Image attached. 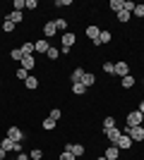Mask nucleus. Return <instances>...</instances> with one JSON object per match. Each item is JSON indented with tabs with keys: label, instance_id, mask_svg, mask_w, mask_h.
Wrapping results in <instances>:
<instances>
[{
	"label": "nucleus",
	"instance_id": "72a5a7b5",
	"mask_svg": "<svg viewBox=\"0 0 144 160\" xmlns=\"http://www.w3.org/2000/svg\"><path fill=\"white\" fill-rule=\"evenodd\" d=\"M55 29H58V31H65V29H67V19H55Z\"/></svg>",
	"mask_w": 144,
	"mask_h": 160
},
{
	"label": "nucleus",
	"instance_id": "39448f33",
	"mask_svg": "<svg viewBox=\"0 0 144 160\" xmlns=\"http://www.w3.org/2000/svg\"><path fill=\"white\" fill-rule=\"evenodd\" d=\"M139 124H142V112L139 110L127 112V127H139Z\"/></svg>",
	"mask_w": 144,
	"mask_h": 160
},
{
	"label": "nucleus",
	"instance_id": "b1692460",
	"mask_svg": "<svg viewBox=\"0 0 144 160\" xmlns=\"http://www.w3.org/2000/svg\"><path fill=\"white\" fill-rule=\"evenodd\" d=\"M10 58H12L14 62H22V58H24V53H22V48H12V50H10Z\"/></svg>",
	"mask_w": 144,
	"mask_h": 160
},
{
	"label": "nucleus",
	"instance_id": "473e14b6",
	"mask_svg": "<svg viewBox=\"0 0 144 160\" xmlns=\"http://www.w3.org/2000/svg\"><path fill=\"white\" fill-rule=\"evenodd\" d=\"M48 117H51V120H55V122H58V120H60V117H62V110H60V108H53V110H51V115H48Z\"/></svg>",
	"mask_w": 144,
	"mask_h": 160
},
{
	"label": "nucleus",
	"instance_id": "cd10ccee",
	"mask_svg": "<svg viewBox=\"0 0 144 160\" xmlns=\"http://www.w3.org/2000/svg\"><path fill=\"white\" fill-rule=\"evenodd\" d=\"M113 127H118V124H115V117L110 115V117H106V120H103V132H106V129H113Z\"/></svg>",
	"mask_w": 144,
	"mask_h": 160
},
{
	"label": "nucleus",
	"instance_id": "ea45409f",
	"mask_svg": "<svg viewBox=\"0 0 144 160\" xmlns=\"http://www.w3.org/2000/svg\"><path fill=\"white\" fill-rule=\"evenodd\" d=\"M36 7H39L36 0H27V10H36Z\"/></svg>",
	"mask_w": 144,
	"mask_h": 160
},
{
	"label": "nucleus",
	"instance_id": "ddd939ff",
	"mask_svg": "<svg viewBox=\"0 0 144 160\" xmlns=\"http://www.w3.org/2000/svg\"><path fill=\"white\" fill-rule=\"evenodd\" d=\"M75 43H77V36L72 31H65V33H62V48H72Z\"/></svg>",
	"mask_w": 144,
	"mask_h": 160
},
{
	"label": "nucleus",
	"instance_id": "9d476101",
	"mask_svg": "<svg viewBox=\"0 0 144 160\" xmlns=\"http://www.w3.org/2000/svg\"><path fill=\"white\" fill-rule=\"evenodd\" d=\"M113 74H118L120 79H123V77H127V74H130V65H127V62H125V60L115 62V72H113Z\"/></svg>",
	"mask_w": 144,
	"mask_h": 160
},
{
	"label": "nucleus",
	"instance_id": "c756f323",
	"mask_svg": "<svg viewBox=\"0 0 144 160\" xmlns=\"http://www.w3.org/2000/svg\"><path fill=\"white\" fill-rule=\"evenodd\" d=\"M3 31H5V33H12V31H14V24L7 19V17L3 19Z\"/></svg>",
	"mask_w": 144,
	"mask_h": 160
},
{
	"label": "nucleus",
	"instance_id": "393cba45",
	"mask_svg": "<svg viewBox=\"0 0 144 160\" xmlns=\"http://www.w3.org/2000/svg\"><path fill=\"white\" fill-rule=\"evenodd\" d=\"M22 53L24 55H34V43H31V41H27V43H22Z\"/></svg>",
	"mask_w": 144,
	"mask_h": 160
},
{
	"label": "nucleus",
	"instance_id": "1a4fd4ad",
	"mask_svg": "<svg viewBox=\"0 0 144 160\" xmlns=\"http://www.w3.org/2000/svg\"><path fill=\"white\" fill-rule=\"evenodd\" d=\"M113 146H118L120 151H130V148H132V139L127 136V134H123V136H120V139H118Z\"/></svg>",
	"mask_w": 144,
	"mask_h": 160
},
{
	"label": "nucleus",
	"instance_id": "20e7f679",
	"mask_svg": "<svg viewBox=\"0 0 144 160\" xmlns=\"http://www.w3.org/2000/svg\"><path fill=\"white\" fill-rule=\"evenodd\" d=\"M39 65V62H36V58L34 55H24V58H22V62H19V67H24V69H27L29 74L34 72V67Z\"/></svg>",
	"mask_w": 144,
	"mask_h": 160
},
{
	"label": "nucleus",
	"instance_id": "9b49d317",
	"mask_svg": "<svg viewBox=\"0 0 144 160\" xmlns=\"http://www.w3.org/2000/svg\"><path fill=\"white\" fill-rule=\"evenodd\" d=\"M55 33H58V29H55V22H46V24H43V38H53Z\"/></svg>",
	"mask_w": 144,
	"mask_h": 160
},
{
	"label": "nucleus",
	"instance_id": "412c9836",
	"mask_svg": "<svg viewBox=\"0 0 144 160\" xmlns=\"http://www.w3.org/2000/svg\"><path fill=\"white\" fill-rule=\"evenodd\" d=\"M108 7H110V12H115V14H118V12L125 7V0H110V5H108Z\"/></svg>",
	"mask_w": 144,
	"mask_h": 160
},
{
	"label": "nucleus",
	"instance_id": "c85d7f7f",
	"mask_svg": "<svg viewBox=\"0 0 144 160\" xmlns=\"http://www.w3.org/2000/svg\"><path fill=\"white\" fill-rule=\"evenodd\" d=\"M84 91H87L84 84H72V93H75V96H84Z\"/></svg>",
	"mask_w": 144,
	"mask_h": 160
},
{
	"label": "nucleus",
	"instance_id": "bb28decb",
	"mask_svg": "<svg viewBox=\"0 0 144 160\" xmlns=\"http://www.w3.org/2000/svg\"><path fill=\"white\" fill-rule=\"evenodd\" d=\"M14 77H17V79H22V81H27L29 72H27V69H24V67H17V69H14Z\"/></svg>",
	"mask_w": 144,
	"mask_h": 160
},
{
	"label": "nucleus",
	"instance_id": "7c9ffc66",
	"mask_svg": "<svg viewBox=\"0 0 144 160\" xmlns=\"http://www.w3.org/2000/svg\"><path fill=\"white\" fill-rule=\"evenodd\" d=\"M41 127L46 129V132H51V129H55V120H51V117H46V120L41 122Z\"/></svg>",
	"mask_w": 144,
	"mask_h": 160
},
{
	"label": "nucleus",
	"instance_id": "a211bd4d",
	"mask_svg": "<svg viewBox=\"0 0 144 160\" xmlns=\"http://www.w3.org/2000/svg\"><path fill=\"white\" fill-rule=\"evenodd\" d=\"M110 31H106V29H101V33H99V46H106V43H110Z\"/></svg>",
	"mask_w": 144,
	"mask_h": 160
},
{
	"label": "nucleus",
	"instance_id": "f8f14e48",
	"mask_svg": "<svg viewBox=\"0 0 144 160\" xmlns=\"http://www.w3.org/2000/svg\"><path fill=\"white\" fill-rule=\"evenodd\" d=\"M48 48H51V43H48L46 38H41V41H36V43H34V53L46 55V53H48Z\"/></svg>",
	"mask_w": 144,
	"mask_h": 160
},
{
	"label": "nucleus",
	"instance_id": "4468645a",
	"mask_svg": "<svg viewBox=\"0 0 144 160\" xmlns=\"http://www.w3.org/2000/svg\"><path fill=\"white\" fill-rule=\"evenodd\" d=\"M82 77H84V69H82V67H75V69H72V74H70L72 84H82Z\"/></svg>",
	"mask_w": 144,
	"mask_h": 160
},
{
	"label": "nucleus",
	"instance_id": "4c0bfd02",
	"mask_svg": "<svg viewBox=\"0 0 144 160\" xmlns=\"http://www.w3.org/2000/svg\"><path fill=\"white\" fill-rule=\"evenodd\" d=\"M58 160H75V155H72V153H67V151H62Z\"/></svg>",
	"mask_w": 144,
	"mask_h": 160
},
{
	"label": "nucleus",
	"instance_id": "f03ea898",
	"mask_svg": "<svg viewBox=\"0 0 144 160\" xmlns=\"http://www.w3.org/2000/svg\"><path fill=\"white\" fill-rule=\"evenodd\" d=\"M65 151H67V153H72L75 158H82V155L87 153V148H84L82 143H75V141H67V143H65Z\"/></svg>",
	"mask_w": 144,
	"mask_h": 160
},
{
	"label": "nucleus",
	"instance_id": "09e8293b",
	"mask_svg": "<svg viewBox=\"0 0 144 160\" xmlns=\"http://www.w3.org/2000/svg\"><path fill=\"white\" fill-rule=\"evenodd\" d=\"M14 160H17V158H14Z\"/></svg>",
	"mask_w": 144,
	"mask_h": 160
},
{
	"label": "nucleus",
	"instance_id": "c9c22d12",
	"mask_svg": "<svg viewBox=\"0 0 144 160\" xmlns=\"http://www.w3.org/2000/svg\"><path fill=\"white\" fill-rule=\"evenodd\" d=\"M103 72L113 74V72H115V62H103Z\"/></svg>",
	"mask_w": 144,
	"mask_h": 160
},
{
	"label": "nucleus",
	"instance_id": "a19ab883",
	"mask_svg": "<svg viewBox=\"0 0 144 160\" xmlns=\"http://www.w3.org/2000/svg\"><path fill=\"white\" fill-rule=\"evenodd\" d=\"M17 160H31V158H29V153H19V155H17Z\"/></svg>",
	"mask_w": 144,
	"mask_h": 160
},
{
	"label": "nucleus",
	"instance_id": "37998d69",
	"mask_svg": "<svg viewBox=\"0 0 144 160\" xmlns=\"http://www.w3.org/2000/svg\"><path fill=\"white\" fill-rule=\"evenodd\" d=\"M137 110H139V112L144 115V100H142V103H139V108H137Z\"/></svg>",
	"mask_w": 144,
	"mask_h": 160
},
{
	"label": "nucleus",
	"instance_id": "0eeeda50",
	"mask_svg": "<svg viewBox=\"0 0 144 160\" xmlns=\"http://www.w3.org/2000/svg\"><path fill=\"white\" fill-rule=\"evenodd\" d=\"M106 139H108V143H115L118 139H120V136H123V129L120 127H113V129H106Z\"/></svg>",
	"mask_w": 144,
	"mask_h": 160
},
{
	"label": "nucleus",
	"instance_id": "e433bc0d",
	"mask_svg": "<svg viewBox=\"0 0 144 160\" xmlns=\"http://www.w3.org/2000/svg\"><path fill=\"white\" fill-rule=\"evenodd\" d=\"M53 5L55 7H70V5H72V0H55Z\"/></svg>",
	"mask_w": 144,
	"mask_h": 160
},
{
	"label": "nucleus",
	"instance_id": "dca6fc26",
	"mask_svg": "<svg viewBox=\"0 0 144 160\" xmlns=\"http://www.w3.org/2000/svg\"><path fill=\"white\" fill-rule=\"evenodd\" d=\"M24 86H27L29 91H36V88H39V79H36L34 74H29V77H27V81H24Z\"/></svg>",
	"mask_w": 144,
	"mask_h": 160
},
{
	"label": "nucleus",
	"instance_id": "a18cd8bd",
	"mask_svg": "<svg viewBox=\"0 0 144 160\" xmlns=\"http://www.w3.org/2000/svg\"><path fill=\"white\" fill-rule=\"evenodd\" d=\"M142 127H144V115H142Z\"/></svg>",
	"mask_w": 144,
	"mask_h": 160
},
{
	"label": "nucleus",
	"instance_id": "49530a36",
	"mask_svg": "<svg viewBox=\"0 0 144 160\" xmlns=\"http://www.w3.org/2000/svg\"><path fill=\"white\" fill-rule=\"evenodd\" d=\"M0 86H3V79H0Z\"/></svg>",
	"mask_w": 144,
	"mask_h": 160
},
{
	"label": "nucleus",
	"instance_id": "58836bf2",
	"mask_svg": "<svg viewBox=\"0 0 144 160\" xmlns=\"http://www.w3.org/2000/svg\"><path fill=\"white\" fill-rule=\"evenodd\" d=\"M135 5H137V2H132V0H125V7H123V10H127V12H132V10H135Z\"/></svg>",
	"mask_w": 144,
	"mask_h": 160
},
{
	"label": "nucleus",
	"instance_id": "de8ad7c7",
	"mask_svg": "<svg viewBox=\"0 0 144 160\" xmlns=\"http://www.w3.org/2000/svg\"><path fill=\"white\" fill-rule=\"evenodd\" d=\"M142 81H144V77H142Z\"/></svg>",
	"mask_w": 144,
	"mask_h": 160
},
{
	"label": "nucleus",
	"instance_id": "f704fd0d",
	"mask_svg": "<svg viewBox=\"0 0 144 160\" xmlns=\"http://www.w3.org/2000/svg\"><path fill=\"white\" fill-rule=\"evenodd\" d=\"M29 158H31V160H41L43 158V151H41V148H34V151L29 153Z\"/></svg>",
	"mask_w": 144,
	"mask_h": 160
},
{
	"label": "nucleus",
	"instance_id": "c03bdc74",
	"mask_svg": "<svg viewBox=\"0 0 144 160\" xmlns=\"http://www.w3.org/2000/svg\"><path fill=\"white\" fill-rule=\"evenodd\" d=\"M96 160H106V158H103V155H101V158H96Z\"/></svg>",
	"mask_w": 144,
	"mask_h": 160
},
{
	"label": "nucleus",
	"instance_id": "2eb2a0df",
	"mask_svg": "<svg viewBox=\"0 0 144 160\" xmlns=\"http://www.w3.org/2000/svg\"><path fill=\"white\" fill-rule=\"evenodd\" d=\"M14 146H17V141H12V139H0V148H3V151H7V153H10V151H14Z\"/></svg>",
	"mask_w": 144,
	"mask_h": 160
},
{
	"label": "nucleus",
	"instance_id": "6e6552de",
	"mask_svg": "<svg viewBox=\"0 0 144 160\" xmlns=\"http://www.w3.org/2000/svg\"><path fill=\"white\" fill-rule=\"evenodd\" d=\"M99 33H101V29H99V27H94V24L87 27V38H89L94 46H99Z\"/></svg>",
	"mask_w": 144,
	"mask_h": 160
},
{
	"label": "nucleus",
	"instance_id": "4be33fe9",
	"mask_svg": "<svg viewBox=\"0 0 144 160\" xmlns=\"http://www.w3.org/2000/svg\"><path fill=\"white\" fill-rule=\"evenodd\" d=\"M120 86H123V88H132V86H135V77H132V74L123 77V79H120Z\"/></svg>",
	"mask_w": 144,
	"mask_h": 160
},
{
	"label": "nucleus",
	"instance_id": "6ab92c4d",
	"mask_svg": "<svg viewBox=\"0 0 144 160\" xmlns=\"http://www.w3.org/2000/svg\"><path fill=\"white\" fill-rule=\"evenodd\" d=\"M130 17H132V12H127V10H120V12L115 14V19L120 22V24H127V22H130Z\"/></svg>",
	"mask_w": 144,
	"mask_h": 160
},
{
	"label": "nucleus",
	"instance_id": "423d86ee",
	"mask_svg": "<svg viewBox=\"0 0 144 160\" xmlns=\"http://www.w3.org/2000/svg\"><path fill=\"white\" fill-rule=\"evenodd\" d=\"M7 139H12V141H17V143H22V139H24V132H22V129L14 124V127L7 129Z\"/></svg>",
	"mask_w": 144,
	"mask_h": 160
},
{
	"label": "nucleus",
	"instance_id": "a878e982",
	"mask_svg": "<svg viewBox=\"0 0 144 160\" xmlns=\"http://www.w3.org/2000/svg\"><path fill=\"white\" fill-rule=\"evenodd\" d=\"M12 7L14 12H22V10H27V0H12Z\"/></svg>",
	"mask_w": 144,
	"mask_h": 160
},
{
	"label": "nucleus",
	"instance_id": "5701e85b",
	"mask_svg": "<svg viewBox=\"0 0 144 160\" xmlns=\"http://www.w3.org/2000/svg\"><path fill=\"white\" fill-rule=\"evenodd\" d=\"M46 58L51 62H55L58 58H60V48H48V53H46Z\"/></svg>",
	"mask_w": 144,
	"mask_h": 160
},
{
	"label": "nucleus",
	"instance_id": "2f4dec72",
	"mask_svg": "<svg viewBox=\"0 0 144 160\" xmlns=\"http://www.w3.org/2000/svg\"><path fill=\"white\" fill-rule=\"evenodd\" d=\"M132 14H135V17H139V19H142V17H144V5H142V2H137V5H135V10H132Z\"/></svg>",
	"mask_w": 144,
	"mask_h": 160
},
{
	"label": "nucleus",
	"instance_id": "aec40b11",
	"mask_svg": "<svg viewBox=\"0 0 144 160\" xmlns=\"http://www.w3.org/2000/svg\"><path fill=\"white\" fill-rule=\"evenodd\" d=\"M82 84H84L87 88H89V86H94V84H96V77H94L91 72H84V77H82Z\"/></svg>",
	"mask_w": 144,
	"mask_h": 160
},
{
	"label": "nucleus",
	"instance_id": "79ce46f5",
	"mask_svg": "<svg viewBox=\"0 0 144 160\" xmlns=\"http://www.w3.org/2000/svg\"><path fill=\"white\" fill-rule=\"evenodd\" d=\"M7 158V151H3V148H0V160H5Z\"/></svg>",
	"mask_w": 144,
	"mask_h": 160
},
{
	"label": "nucleus",
	"instance_id": "f3484780",
	"mask_svg": "<svg viewBox=\"0 0 144 160\" xmlns=\"http://www.w3.org/2000/svg\"><path fill=\"white\" fill-rule=\"evenodd\" d=\"M7 19L12 22V24H22V22H24V12H14L12 10V12L7 14Z\"/></svg>",
	"mask_w": 144,
	"mask_h": 160
},
{
	"label": "nucleus",
	"instance_id": "f257e3e1",
	"mask_svg": "<svg viewBox=\"0 0 144 160\" xmlns=\"http://www.w3.org/2000/svg\"><path fill=\"white\" fill-rule=\"evenodd\" d=\"M123 134H127L132 141H144V127L139 124V127H125Z\"/></svg>",
	"mask_w": 144,
	"mask_h": 160
},
{
	"label": "nucleus",
	"instance_id": "7ed1b4c3",
	"mask_svg": "<svg viewBox=\"0 0 144 160\" xmlns=\"http://www.w3.org/2000/svg\"><path fill=\"white\" fill-rule=\"evenodd\" d=\"M103 158H106V160H120V148L113 146V143H108L106 151H103Z\"/></svg>",
	"mask_w": 144,
	"mask_h": 160
}]
</instances>
